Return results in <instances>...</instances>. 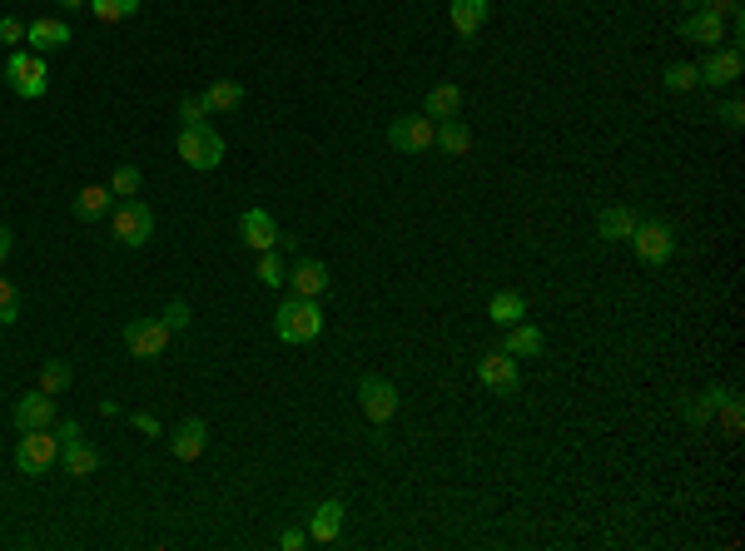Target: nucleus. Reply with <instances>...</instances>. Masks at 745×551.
<instances>
[{"instance_id":"19","label":"nucleus","mask_w":745,"mask_h":551,"mask_svg":"<svg viewBox=\"0 0 745 551\" xmlns=\"http://www.w3.org/2000/svg\"><path fill=\"white\" fill-rule=\"evenodd\" d=\"M289 288H294V298H323L328 293V269L318 259H298L289 269Z\"/></svg>"},{"instance_id":"4","label":"nucleus","mask_w":745,"mask_h":551,"mask_svg":"<svg viewBox=\"0 0 745 551\" xmlns=\"http://www.w3.org/2000/svg\"><path fill=\"white\" fill-rule=\"evenodd\" d=\"M55 462H60V437H55V427H30V432L20 437V447H15V467H20L25 477H45Z\"/></svg>"},{"instance_id":"25","label":"nucleus","mask_w":745,"mask_h":551,"mask_svg":"<svg viewBox=\"0 0 745 551\" xmlns=\"http://www.w3.org/2000/svg\"><path fill=\"white\" fill-rule=\"evenodd\" d=\"M457 110H462V90H457L452 80L433 85V90H428V100H423V115H428V120H452Z\"/></svg>"},{"instance_id":"30","label":"nucleus","mask_w":745,"mask_h":551,"mask_svg":"<svg viewBox=\"0 0 745 551\" xmlns=\"http://www.w3.org/2000/svg\"><path fill=\"white\" fill-rule=\"evenodd\" d=\"M140 189H145V174H140L135 164H120V169L110 174V194H115V199H135Z\"/></svg>"},{"instance_id":"14","label":"nucleus","mask_w":745,"mask_h":551,"mask_svg":"<svg viewBox=\"0 0 745 551\" xmlns=\"http://www.w3.org/2000/svg\"><path fill=\"white\" fill-rule=\"evenodd\" d=\"M239 244H249L254 254H264V249H279V224L269 219V209H244L239 214Z\"/></svg>"},{"instance_id":"41","label":"nucleus","mask_w":745,"mask_h":551,"mask_svg":"<svg viewBox=\"0 0 745 551\" xmlns=\"http://www.w3.org/2000/svg\"><path fill=\"white\" fill-rule=\"evenodd\" d=\"M135 427H140L145 437H159V422H154V417H149V413H135Z\"/></svg>"},{"instance_id":"35","label":"nucleus","mask_w":745,"mask_h":551,"mask_svg":"<svg viewBox=\"0 0 745 551\" xmlns=\"http://www.w3.org/2000/svg\"><path fill=\"white\" fill-rule=\"evenodd\" d=\"M159 318H164V328H169V333H184V328L194 323V313H189V303H184V298H174Z\"/></svg>"},{"instance_id":"31","label":"nucleus","mask_w":745,"mask_h":551,"mask_svg":"<svg viewBox=\"0 0 745 551\" xmlns=\"http://www.w3.org/2000/svg\"><path fill=\"white\" fill-rule=\"evenodd\" d=\"M135 10H140V0H90V15H95V20H105V25L130 20Z\"/></svg>"},{"instance_id":"27","label":"nucleus","mask_w":745,"mask_h":551,"mask_svg":"<svg viewBox=\"0 0 745 551\" xmlns=\"http://www.w3.org/2000/svg\"><path fill=\"white\" fill-rule=\"evenodd\" d=\"M239 100H244V85H239V80H214V85L204 90V105H209V115L239 110Z\"/></svg>"},{"instance_id":"8","label":"nucleus","mask_w":745,"mask_h":551,"mask_svg":"<svg viewBox=\"0 0 745 551\" xmlns=\"http://www.w3.org/2000/svg\"><path fill=\"white\" fill-rule=\"evenodd\" d=\"M745 70V55L741 45H716L701 65H696V80L706 85V90H726V85H736Z\"/></svg>"},{"instance_id":"37","label":"nucleus","mask_w":745,"mask_h":551,"mask_svg":"<svg viewBox=\"0 0 745 551\" xmlns=\"http://www.w3.org/2000/svg\"><path fill=\"white\" fill-rule=\"evenodd\" d=\"M716 413H721V427H726V432H731V437H741V398H736V393H726V403H721V408H716Z\"/></svg>"},{"instance_id":"9","label":"nucleus","mask_w":745,"mask_h":551,"mask_svg":"<svg viewBox=\"0 0 745 551\" xmlns=\"http://www.w3.org/2000/svg\"><path fill=\"white\" fill-rule=\"evenodd\" d=\"M433 135H438V120H428V115H398V120L388 125V144H393L398 154H428V149H433Z\"/></svg>"},{"instance_id":"22","label":"nucleus","mask_w":745,"mask_h":551,"mask_svg":"<svg viewBox=\"0 0 745 551\" xmlns=\"http://www.w3.org/2000/svg\"><path fill=\"white\" fill-rule=\"evenodd\" d=\"M631 229H636V214L621 209V204H611V209L596 214V239H606V244H626Z\"/></svg>"},{"instance_id":"26","label":"nucleus","mask_w":745,"mask_h":551,"mask_svg":"<svg viewBox=\"0 0 745 551\" xmlns=\"http://www.w3.org/2000/svg\"><path fill=\"white\" fill-rule=\"evenodd\" d=\"M433 144L443 149V154H452V159H462L467 149H472V130L452 115V120H438V135H433Z\"/></svg>"},{"instance_id":"20","label":"nucleus","mask_w":745,"mask_h":551,"mask_svg":"<svg viewBox=\"0 0 745 551\" xmlns=\"http://www.w3.org/2000/svg\"><path fill=\"white\" fill-rule=\"evenodd\" d=\"M542 348H547V333H542L537 323H512V328H507V343H502V353H512L517 363H522V358H537Z\"/></svg>"},{"instance_id":"2","label":"nucleus","mask_w":745,"mask_h":551,"mask_svg":"<svg viewBox=\"0 0 745 551\" xmlns=\"http://www.w3.org/2000/svg\"><path fill=\"white\" fill-rule=\"evenodd\" d=\"M5 85H10L20 100H40V95L50 90L45 55H35V50H10V55H5Z\"/></svg>"},{"instance_id":"44","label":"nucleus","mask_w":745,"mask_h":551,"mask_svg":"<svg viewBox=\"0 0 745 551\" xmlns=\"http://www.w3.org/2000/svg\"><path fill=\"white\" fill-rule=\"evenodd\" d=\"M686 5H691V10H701V0H686Z\"/></svg>"},{"instance_id":"10","label":"nucleus","mask_w":745,"mask_h":551,"mask_svg":"<svg viewBox=\"0 0 745 551\" xmlns=\"http://www.w3.org/2000/svg\"><path fill=\"white\" fill-rule=\"evenodd\" d=\"M358 413L368 422H393L398 417V388L388 378H358Z\"/></svg>"},{"instance_id":"32","label":"nucleus","mask_w":745,"mask_h":551,"mask_svg":"<svg viewBox=\"0 0 745 551\" xmlns=\"http://www.w3.org/2000/svg\"><path fill=\"white\" fill-rule=\"evenodd\" d=\"M259 283H269V288H284V283H289V269L279 264V254H274V249H264V254H259Z\"/></svg>"},{"instance_id":"24","label":"nucleus","mask_w":745,"mask_h":551,"mask_svg":"<svg viewBox=\"0 0 745 551\" xmlns=\"http://www.w3.org/2000/svg\"><path fill=\"white\" fill-rule=\"evenodd\" d=\"M487 10H492V0H452V30L462 40H472L487 25Z\"/></svg>"},{"instance_id":"12","label":"nucleus","mask_w":745,"mask_h":551,"mask_svg":"<svg viewBox=\"0 0 745 551\" xmlns=\"http://www.w3.org/2000/svg\"><path fill=\"white\" fill-rule=\"evenodd\" d=\"M477 383L492 388V393H517V358L502 353V348L482 353V358H477Z\"/></svg>"},{"instance_id":"1","label":"nucleus","mask_w":745,"mask_h":551,"mask_svg":"<svg viewBox=\"0 0 745 551\" xmlns=\"http://www.w3.org/2000/svg\"><path fill=\"white\" fill-rule=\"evenodd\" d=\"M274 333H279V343H313V338L323 333V308H318V298H289V303H279Z\"/></svg>"},{"instance_id":"7","label":"nucleus","mask_w":745,"mask_h":551,"mask_svg":"<svg viewBox=\"0 0 745 551\" xmlns=\"http://www.w3.org/2000/svg\"><path fill=\"white\" fill-rule=\"evenodd\" d=\"M169 328H164V318H130L125 328H120V343H125V353L130 358H159L164 348H169Z\"/></svg>"},{"instance_id":"43","label":"nucleus","mask_w":745,"mask_h":551,"mask_svg":"<svg viewBox=\"0 0 745 551\" xmlns=\"http://www.w3.org/2000/svg\"><path fill=\"white\" fill-rule=\"evenodd\" d=\"M60 10H90V0H55Z\"/></svg>"},{"instance_id":"39","label":"nucleus","mask_w":745,"mask_h":551,"mask_svg":"<svg viewBox=\"0 0 745 551\" xmlns=\"http://www.w3.org/2000/svg\"><path fill=\"white\" fill-rule=\"evenodd\" d=\"M716 120H721L726 130H741V125H745V105H741V100H726V105H716Z\"/></svg>"},{"instance_id":"33","label":"nucleus","mask_w":745,"mask_h":551,"mask_svg":"<svg viewBox=\"0 0 745 551\" xmlns=\"http://www.w3.org/2000/svg\"><path fill=\"white\" fill-rule=\"evenodd\" d=\"M701 80H696V65H666V90L671 95H686V90H696Z\"/></svg>"},{"instance_id":"11","label":"nucleus","mask_w":745,"mask_h":551,"mask_svg":"<svg viewBox=\"0 0 745 551\" xmlns=\"http://www.w3.org/2000/svg\"><path fill=\"white\" fill-rule=\"evenodd\" d=\"M70 40H75V30H70V20H60V15H40V20L25 25V50H35V55H55V50H65Z\"/></svg>"},{"instance_id":"28","label":"nucleus","mask_w":745,"mask_h":551,"mask_svg":"<svg viewBox=\"0 0 745 551\" xmlns=\"http://www.w3.org/2000/svg\"><path fill=\"white\" fill-rule=\"evenodd\" d=\"M65 388H70V363H65V358H45V363H40V393L60 398Z\"/></svg>"},{"instance_id":"18","label":"nucleus","mask_w":745,"mask_h":551,"mask_svg":"<svg viewBox=\"0 0 745 551\" xmlns=\"http://www.w3.org/2000/svg\"><path fill=\"white\" fill-rule=\"evenodd\" d=\"M338 532H343V502L328 497V502H318L313 517H308V542L328 547V542H338Z\"/></svg>"},{"instance_id":"40","label":"nucleus","mask_w":745,"mask_h":551,"mask_svg":"<svg viewBox=\"0 0 745 551\" xmlns=\"http://www.w3.org/2000/svg\"><path fill=\"white\" fill-rule=\"evenodd\" d=\"M303 542H308V532H279V547L284 551H298Z\"/></svg>"},{"instance_id":"29","label":"nucleus","mask_w":745,"mask_h":551,"mask_svg":"<svg viewBox=\"0 0 745 551\" xmlns=\"http://www.w3.org/2000/svg\"><path fill=\"white\" fill-rule=\"evenodd\" d=\"M726 393H731V388H706V393L686 408V422H691V427H706V422L716 417V408L726 403Z\"/></svg>"},{"instance_id":"38","label":"nucleus","mask_w":745,"mask_h":551,"mask_svg":"<svg viewBox=\"0 0 745 551\" xmlns=\"http://www.w3.org/2000/svg\"><path fill=\"white\" fill-rule=\"evenodd\" d=\"M0 45L20 50V45H25V20H15V15H0Z\"/></svg>"},{"instance_id":"34","label":"nucleus","mask_w":745,"mask_h":551,"mask_svg":"<svg viewBox=\"0 0 745 551\" xmlns=\"http://www.w3.org/2000/svg\"><path fill=\"white\" fill-rule=\"evenodd\" d=\"M15 318H20V293L10 278H0V328H10Z\"/></svg>"},{"instance_id":"42","label":"nucleus","mask_w":745,"mask_h":551,"mask_svg":"<svg viewBox=\"0 0 745 551\" xmlns=\"http://www.w3.org/2000/svg\"><path fill=\"white\" fill-rule=\"evenodd\" d=\"M10 244H15V234H10V229H5V224H0V264H5V259H10Z\"/></svg>"},{"instance_id":"3","label":"nucleus","mask_w":745,"mask_h":551,"mask_svg":"<svg viewBox=\"0 0 745 551\" xmlns=\"http://www.w3.org/2000/svg\"><path fill=\"white\" fill-rule=\"evenodd\" d=\"M626 244H631L636 259L651 264V269H661V264L676 259V229H671L666 219H636V229H631Z\"/></svg>"},{"instance_id":"6","label":"nucleus","mask_w":745,"mask_h":551,"mask_svg":"<svg viewBox=\"0 0 745 551\" xmlns=\"http://www.w3.org/2000/svg\"><path fill=\"white\" fill-rule=\"evenodd\" d=\"M174 149H179V159L189 169H219V159H224V139L214 135L209 125H184L179 139H174Z\"/></svg>"},{"instance_id":"15","label":"nucleus","mask_w":745,"mask_h":551,"mask_svg":"<svg viewBox=\"0 0 745 551\" xmlns=\"http://www.w3.org/2000/svg\"><path fill=\"white\" fill-rule=\"evenodd\" d=\"M15 427H20V432H30V427H55V422H60V408H55V398H50V393H40V388H35V393H25V398H15Z\"/></svg>"},{"instance_id":"16","label":"nucleus","mask_w":745,"mask_h":551,"mask_svg":"<svg viewBox=\"0 0 745 551\" xmlns=\"http://www.w3.org/2000/svg\"><path fill=\"white\" fill-rule=\"evenodd\" d=\"M204 447H209V427H204L199 417H184V422L169 432V452H174L179 462H194V457H204Z\"/></svg>"},{"instance_id":"13","label":"nucleus","mask_w":745,"mask_h":551,"mask_svg":"<svg viewBox=\"0 0 745 551\" xmlns=\"http://www.w3.org/2000/svg\"><path fill=\"white\" fill-rule=\"evenodd\" d=\"M686 45H701V50H716L721 40H726V20L716 15V10H691L686 20H681V30H676Z\"/></svg>"},{"instance_id":"21","label":"nucleus","mask_w":745,"mask_h":551,"mask_svg":"<svg viewBox=\"0 0 745 551\" xmlns=\"http://www.w3.org/2000/svg\"><path fill=\"white\" fill-rule=\"evenodd\" d=\"M70 209H75V219L95 224V219H105V214L115 209V194H110V184H85V189H80V199H75Z\"/></svg>"},{"instance_id":"17","label":"nucleus","mask_w":745,"mask_h":551,"mask_svg":"<svg viewBox=\"0 0 745 551\" xmlns=\"http://www.w3.org/2000/svg\"><path fill=\"white\" fill-rule=\"evenodd\" d=\"M60 462H65V472L70 477H95L100 472V452L75 432V437H60Z\"/></svg>"},{"instance_id":"23","label":"nucleus","mask_w":745,"mask_h":551,"mask_svg":"<svg viewBox=\"0 0 745 551\" xmlns=\"http://www.w3.org/2000/svg\"><path fill=\"white\" fill-rule=\"evenodd\" d=\"M487 318H492L497 328H512V323H522V318H527V298H522L517 288H502V293H492Z\"/></svg>"},{"instance_id":"36","label":"nucleus","mask_w":745,"mask_h":551,"mask_svg":"<svg viewBox=\"0 0 745 551\" xmlns=\"http://www.w3.org/2000/svg\"><path fill=\"white\" fill-rule=\"evenodd\" d=\"M179 120H184V125H204V120H209L204 95H184V100H179Z\"/></svg>"},{"instance_id":"5","label":"nucleus","mask_w":745,"mask_h":551,"mask_svg":"<svg viewBox=\"0 0 745 551\" xmlns=\"http://www.w3.org/2000/svg\"><path fill=\"white\" fill-rule=\"evenodd\" d=\"M110 229H115V239L125 249H145L149 239H154V209H149L145 199H125V204L110 209Z\"/></svg>"}]
</instances>
